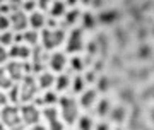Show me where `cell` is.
<instances>
[{
	"label": "cell",
	"mask_w": 154,
	"mask_h": 130,
	"mask_svg": "<svg viewBox=\"0 0 154 130\" xmlns=\"http://www.w3.org/2000/svg\"><path fill=\"white\" fill-rule=\"evenodd\" d=\"M111 123H116L120 127L122 123H125L128 120V106L127 104H113L110 110V115H108Z\"/></svg>",
	"instance_id": "cell-12"
},
{
	"label": "cell",
	"mask_w": 154,
	"mask_h": 130,
	"mask_svg": "<svg viewBox=\"0 0 154 130\" xmlns=\"http://www.w3.org/2000/svg\"><path fill=\"white\" fill-rule=\"evenodd\" d=\"M96 101H98V89H93V87L84 89L79 96V106L82 110H93Z\"/></svg>",
	"instance_id": "cell-14"
},
{
	"label": "cell",
	"mask_w": 154,
	"mask_h": 130,
	"mask_svg": "<svg viewBox=\"0 0 154 130\" xmlns=\"http://www.w3.org/2000/svg\"><path fill=\"white\" fill-rule=\"evenodd\" d=\"M12 84H14V82L11 81V77L7 76L5 67H0V89L7 91V89H9V87H11Z\"/></svg>",
	"instance_id": "cell-30"
},
{
	"label": "cell",
	"mask_w": 154,
	"mask_h": 130,
	"mask_svg": "<svg viewBox=\"0 0 154 130\" xmlns=\"http://www.w3.org/2000/svg\"><path fill=\"white\" fill-rule=\"evenodd\" d=\"M11 31V19L5 14H0V32Z\"/></svg>",
	"instance_id": "cell-32"
},
{
	"label": "cell",
	"mask_w": 154,
	"mask_h": 130,
	"mask_svg": "<svg viewBox=\"0 0 154 130\" xmlns=\"http://www.w3.org/2000/svg\"><path fill=\"white\" fill-rule=\"evenodd\" d=\"M28 21H29V27L34 29V31H43L46 27V17H45L43 12L39 11H34L28 16Z\"/></svg>",
	"instance_id": "cell-17"
},
{
	"label": "cell",
	"mask_w": 154,
	"mask_h": 130,
	"mask_svg": "<svg viewBox=\"0 0 154 130\" xmlns=\"http://www.w3.org/2000/svg\"><path fill=\"white\" fill-rule=\"evenodd\" d=\"M55 74L50 70H43L39 72L38 76H36V81H38V87L39 91H48L51 87L55 86Z\"/></svg>",
	"instance_id": "cell-15"
},
{
	"label": "cell",
	"mask_w": 154,
	"mask_h": 130,
	"mask_svg": "<svg viewBox=\"0 0 154 130\" xmlns=\"http://www.w3.org/2000/svg\"><path fill=\"white\" fill-rule=\"evenodd\" d=\"M111 106H113L111 99H108V98H101V99H98L96 104H94V113L98 115L99 118H108Z\"/></svg>",
	"instance_id": "cell-18"
},
{
	"label": "cell",
	"mask_w": 154,
	"mask_h": 130,
	"mask_svg": "<svg viewBox=\"0 0 154 130\" xmlns=\"http://www.w3.org/2000/svg\"><path fill=\"white\" fill-rule=\"evenodd\" d=\"M94 130H113L111 128V122H106V120H99L94 123Z\"/></svg>",
	"instance_id": "cell-34"
},
{
	"label": "cell",
	"mask_w": 154,
	"mask_h": 130,
	"mask_svg": "<svg viewBox=\"0 0 154 130\" xmlns=\"http://www.w3.org/2000/svg\"><path fill=\"white\" fill-rule=\"evenodd\" d=\"M86 77L84 74H75V76L72 77V82H70V91L74 94H81V92L86 89Z\"/></svg>",
	"instance_id": "cell-22"
},
{
	"label": "cell",
	"mask_w": 154,
	"mask_h": 130,
	"mask_svg": "<svg viewBox=\"0 0 154 130\" xmlns=\"http://www.w3.org/2000/svg\"><path fill=\"white\" fill-rule=\"evenodd\" d=\"M96 82H98V87H96V89H98V92H99V91H106V89L111 86V84H110V79H106V77H99Z\"/></svg>",
	"instance_id": "cell-33"
},
{
	"label": "cell",
	"mask_w": 154,
	"mask_h": 130,
	"mask_svg": "<svg viewBox=\"0 0 154 130\" xmlns=\"http://www.w3.org/2000/svg\"><path fill=\"white\" fill-rule=\"evenodd\" d=\"M69 65H70V69L75 72V74H81V72L84 70V58L81 55H74V57L69 60Z\"/></svg>",
	"instance_id": "cell-27"
},
{
	"label": "cell",
	"mask_w": 154,
	"mask_h": 130,
	"mask_svg": "<svg viewBox=\"0 0 154 130\" xmlns=\"http://www.w3.org/2000/svg\"><path fill=\"white\" fill-rule=\"evenodd\" d=\"M9 50L5 48V46H2L0 45V65H4V63H7L9 62Z\"/></svg>",
	"instance_id": "cell-35"
},
{
	"label": "cell",
	"mask_w": 154,
	"mask_h": 130,
	"mask_svg": "<svg viewBox=\"0 0 154 130\" xmlns=\"http://www.w3.org/2000/svg\"><path fill=\"white\" fill-rule=\"evenodd\" d=\"M7 2H9V0H0V5H2V4H7Z\"/></svg>",
	"instance_id": "cell-41"
},
{
	"label": "cell",
	"mask_w": 154,
	"mask_h": 130,
	"mask_svg": "<svg viewBox=\"0 0 154 130\" xmlns=\"http://www.w3.org/2000/svg\"><path fill=\"white\" fill-rule=\"evenodd\" d=\"M65 38H67V31L65 27H45L41 34H39V45L43 46L46 51H53L55 48H58L60 45L65 43Z\"/></svg>",
	"instance_id": "cell-2"
},
{
	"label": "cell",
	"mask_w": 154,
	"mask_h": 130,
	"mask_svg": "<svg viewBox=\"0 0 154 130\" xmlns=\"http://www.w3.org/2000/svg\"><path fill=\"white\" fill-rule=\"evenodd\" d=\"M19 111H21V118L26 127L38 125L39 120H41V110H39V106L34 101L19 104Z\"/></svg>",
	"instance_id": "cell-5"
},
{
	"label": "cell",
	"mask_w": 154,
	"mask_h": 130,
	"mask_svg": "<svg viewBox=\"0 0 154 130\" xmlns=\"http://www.w3.org/2000/svg\"><path fill=\"white\" fill-rule=\"evenodd\" d=\"M147 116H149V122H151V123H154V106H151V108H149Z\"/></svg>",
	"instance_id": "cell-39"
},
{
	"label": "cell",
	"mask_w": 154,
	"mask_h": 130,
	"mask_svg": "<svg viewBox=\"0 0 154 130\" xmlns=\"http://www.w3.org/2000/svg\"><path fill=\"white\" fill-rule=\"evenodd\" d=\"M7 99H9V103L12 104H21V94H19V84L14 82L9 89H7Z\"/></svg>",
	"instance_id": "cell-25"
},
{
	"label": "cell",
	"mask_w": 154,
	"mask_h": 130,
	"mask_svg": "<svg viewBox=\"0 0 154 130\" xmlns=\"http://www.w3.org/2000/svg\"><path fill=\"white\" fill-rule=\"evenodd\" d=\"M113 130H125L123 127H116V128H113Z\"/></svg>",
	"instance_id": "cell-42"
},
{
	"label": "cell",
	"mask_w": 154,
	"mask_h": 130,
	"mask_svg": "<svg viewBox=\"0 0 154 130\" xmlns=\"http://www.w3.org/2000/svg\"><path fill=\"white\" fill-rule=\"evenodd\" d=\"M116 17H118V14L115 11H105L98 16V22H101V24H113L116 21Z\"/></svg>",
	"instance_id": "cell-28"
},
{
	"label": "cell",
	"mask_w": 154,
	"mask_h": 130,
	"mask_svg": "<svg viewBox=\"0 0 154 130\" xmlns=\"http://www.w3.org/2000/svg\"><path fill=\"white\" fill-rule=\"evenodd\" d=\"M65 48L69 53H79L84 50V29L81 26L72 27L65 38Z\"/></svg>",
	"instance_id": "cell-7"
},
{
	"label": "cell",
	"mask_w": 154,
	"mask_h": 130,
	"mask_svg": "<svg viewBox=\"0 0 154 130\" xmlns=\"http://www.w3.org/2000/svg\"><path fill=\"white\" fill-rule=\"evenodd\" d=\"M19 84V94H21V104L22 103H31L34 101L39 94V87H38V81L33 74H28Z\"/></svg>",
	"instance_id": "cell-4"
},
{
	"label": "cell",
	"mask_w": 154,
	"mask_h": 130,
	"mask_svg": "<svg viewBox=\"0 0 154 130\" xmlns=\"http://www.w3.org/2000/svg\"><path fill=\"white\" fill-rule=\"evenodd\" d=\"M46 50L38 45V46H34L31 48V62H29V67H31V72L33 74H39V72H43V67L46 65V60H48V55L45 53Z\"/></svg>",
	"instance_id": "cell-10"
},
{
	"label": "cell",
	"mask_w": 154,
	"mask_h": 130,
	"mask_svg": "<svg viewBox=\"0 0 154 130\" xmlns=\"http://www.w3.org/2000/svg\"><path fill=\"white\" fill-rule=\"evenodd\" d=\"M21 9L26 12V14L34 12L36 9H38V5H36V0H24V2H22V5H21Z\"/></svg>",
	"instance_id": "cell-31"
},
{
	"label": "cell",
	"mask_w": 154,
	"mask_h": 130,
	"mask_svg": "<svg viewBox=\"0 0 154 130\" xmlns=\"http://www.w3.org/2000/svg\"><path fill=\"white\" fill-rule=\"evenodd\" d=\"M77 130H94V120L89 115H81L77 120Z\"/></svg>",
	"instance_id": "cell-26"
},
{
	"label": "cell",
	"mask_w": 154,
	"mask_h": 130,
	"mask_svg": "<svg viewBox=\"0 0 154 130\" xmlns=\"http://www.w3.org/2000/svg\"><path fill=\"white\" fill-rule=\"evenodd\" d=\"M0 122L5 125L9 130H24L26 125L21 118V111L17 104H7L0 110Z\"/></svg>",
	"instance_id": "cell-3"
},
{
	"label": "cell",
	"mask_w": 154,
	"mask_h": 130,
	"mask_svg": "<svg viewBox=\"0 0 154 130\" xmlns=\"http://www.w3.org/2000/svg\"><path fill=\"white\" fill-rule=\"evenodd\" d=\"M41 116L45 120L46 130H65V123L60 118V113L55 106H45L41 110Z\"/></svg>",
	"instance_id": "cell-8"
},
{
	"label": "cell",
	"mask_w": 154,
	"mask_h": 130,
	"mask_svg": "<svg viewBox=\"0 0 154 130\" xmlns=\"http://www.w3.org/2000/svg\"><path fill=\"white\" fill-rule=\"evenodd\" d=\"M22 43L28 45L29 48H34L39 45V31H34V29H26L22 32Z\"/></svg>",
	"instance_id": "cell-21"
},
{
	"label": "cell",
	"mask_w": 154,
	"mask_h": 130,
	"mask_svg": "<svg viewBox=\"0 0 154 130\" xmlns=\"http://www.w3.org/2000/svg\"><path fill=\"white\" fill-rule=\"evenodd\" d=\"M9 19H11V29H14V32H24L29 27L28 14L22 9H14L9 14Z\"/></svg>",
	"instance_id": "cell-11"
},
{
	"label": "cell",
	"mask_w": 154,
	"mask_h": 130,
	"mask_svg": "<svg viewBox=\"0 0 154 130\" xmlns=\"http://www.w3.org/2000/svg\"><path fill=\"white\" fill-rule=\"evenodd\" d=\"M0 45H2V46H5V48L12 46V45H14V31L0 32Z\"/></svg>",
	"instance_id": "cell-29"
},
{
	"label": "cell",
	"mask_w": 154,
	"mask_h": 130,
	"mask_svg": "<svg viewBox=\"0 0 154 130\" xmlns=\"http://www.w3.org/2000/svg\"><path fill=\"white\" fill-rule=\"evenodd\" d=\"M53 4V0H36V5H38V9H41V12L46 11L48 12L50 5Z\"/></svg>",
	"instance_id": "cell-36"
},
{
	"label": "cell",
	"mask_w": 154,
	"mask_h": 130,
	"mask_svg": "<svg viewBox=\"0 0 154 130\" xmlns=\"http://www.w3.org/2000/svg\"><path fill=\"white\" fill-rule=\"evenodd\" d=\"M70 82H72V77L69 76V74H65V72H62V74H58V76L55 77V91L57 92H65L70 89Z\"/></svg>",
	"instance_id": "cell-19"
},
{
	"label": "cell",
	"mask_w": 154,
	"mask_h": 130,
	"mask_svg": "<svg viewBox=\"0 0 154 130\" xmlns=\"http://www.w3.org/2000/svg\"><path fill=\"white\" fill-rule=\"evenodd\" d=\"M7 103H9V99H7V92H4V89H0V110L4 108V106H7Z\"/></svg>",
	"instance_id": "cell-37"
},
{
	"label": "cell",
	"mask_w": 154,
	"mask_h": 130,
	"mask_svg": "<svg viewBox=\"0 0 154 130\" xmlns=\"http://www.w3.org/2000/svg\"><path fill=\"white\" fill-rule=\"evenodd\" d=\"M81 11H77L75 7H72L70 11L67 9V12H65V16H63V24L65 26H75L77 22L81 21Z\"/></svg>",
	"instance_id": "cell-23"
},
{
	"label": "cell",
	"mask_w": 154,
	"mask_h": 130,
	"mask_svg": "<svg viewBox=\"0 0 154 130\" xmlns=\"http://www.w3.org/2000/svg\"><path fill=\"white\" fill-rule=\"evenodd\" d=\"M31 57V48L24 43H14L12 46H9V58L11 60H21V62H26V60Z\"/></svg>",
	"instance_id": "cell-13"
},
{
	"label": "cell",
	"mask_w": 154,
	"mask_h": 130,
	"mask_svg": "<svg viewBox=\"0 0 154 130\" xmlns=\"http://www.w3.org/2000/svg\"><path fill=\"white\" fill-rule=\"evenodd\" d=\"M5 72L7 76L11 77L12 82H21L24 77L31 72L28 62H21V60H9L5 65Z\"/></svg>",
	"instance_id": "cell-6"
},
{
	"label": "cell",
	"mask_w": 154,
	"mask_h": 130,
	"mask_svg": "<svg viewBox=\"0 0 154 130\" xmlns=\"http://www.w3.org/2000/svg\"><path fill=\"white\" fill-rule=\"evenodd\" d=\"M24 130H46V127H45V125H33V127H26V128Z\"/></svg>",
	"instance_id": "cell-38"
},
{
	"label": "cell",
	"mask_w": 154,
	"mask_h": 130,
	"mask_svg": "<svg viewBox=\"0 0 154 130\" xmlns=\"http://www.w3.org/2000/svg\"><path fill=\"white\" fill-rule=\"evenodd\" d=\"M96 22H98V17L94 16V14H91V12H84L82 16H81V27H82L84 31L86 29H94Z\"/></svg>",
	"instance_id": "cell-24"
},
{
	"label": "cell",
	"mask_w": 154,
	"mask_h": 130,
	"mask_svg": "<svg viewBox=\"0 0 154 130\" xmlns=\"http://www.w3.org/2000/svg\"><path fill=\"white\" fill-rule=\"evenodd\" d=\"M46 67L53 74L65 72V69L69 67V57H67V53H63V51H51L48 55V60H46Z\"/></svg>",
	"instance_id": "cell-9"
},
{
	"label": "cell",
	"mask_w": 154,
	"mask_h": 130,
	"mask_svg": "<svg viewBox=\"0 0 154 130\" xmlns=\"http://www.w3.org/2000/svg\"><path fill=\"white\" fill-rule=\"evenodd\" d=\"M65 12H67V5H65L63 0H53V4H51L50 9H48L50 17H53V19H60V17H63L65 16Z\"/></svg>",
	"instance_id": "cell-20"
},
{
	"label": "cell",
	"mask_w": 154,
	"mask_h": 130,
	"mask_svg": "<svg viewBox=\"0 0 154 130\" xmlns=\"http://www.w3.org/2000/svg\"><path fill=\"white\" fill-rule=\"evenodd\" d=\"M77 2H79V0H65V5H75V4H77Z\"/></svg>",
	"instance_id": "cell-40"
},
{
	"label": "cell",
	"mask_w": 154,
	"mask_h": 130,
	"mask_svg": "<svg viewBox=\"0 0 154 130\" xmlns=\"http://www.w3.org/2000/svg\"><path fill=\"white\" fill-rule=\"evenodd\" d=\"M58 99H60V96H58V92H55L53 89H48V91L43 92V96H38L36 99H34V103L41 104V106H55V104H58Z\"/></svg>",
	"instance_id": "cell-16"
},
{
	"label": "cell",
	"mask_w": 154,
	"mask_h": 130,
	"mask_svg": "<svg viewBox=\"0 0 154 130\" xmlns=\"http://www.w3.org/2000/svg\"><path fill=\"white\" fill-rule=\"evenodd\" d=\"M58 113L65 125H74L81 116V106L74 96H60L58 99Z\"/></svg>",
	"instance_id": "cell-1"
}]
</instances>
